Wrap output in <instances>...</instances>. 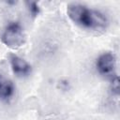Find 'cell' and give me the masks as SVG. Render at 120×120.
<instances>
[{
  "label": "cell",
  "instance_id": "1",
  "mask_svg": "<svg viewBox=\"0 0 120 120\" xmlns=\"http://www.w3.org/2000/svg\"><path fill=\"white\" fill-rule=\"evenodd\" d=\"M67 13L74 23L86 29L103 30L106 29L109 24V20L104 13L97 9L89 8L82 4L72 3L68 5Z\"/></svg>",
  "mask_w": 120,
  "mask_h": 120
},
{
  "label": "cell",
  "instance_id": "2",
  "mask_svg": "<svg viewBox=\"0 0 120 120\" xmlns=\"http://www.w3.org/2000/svg\"><path fill=\"white\" fill-rule=\"evenodd\" d=\"M2 42L8 48L17 49L22 46L26 40V35L23 27L18 22L8 23L1 36Z\"/></svg>",
  "mask_w": 120,
  "mask_h": 120
},
{
  "label": "cell",
  "instance_id": "3",
  "mask_svg": "<svg viewBox=\"0 0 120 120\" xmlns=\"http://www.w3.org/2000/svg\"><path fill=\"white\" fill-rule=\"evenodd\" d=\"M96 68L98 73L102 76H114L116 68L115 54L111 52L101 53L96 61Z\"/></svg>",
  "mask_w": 120,
  "mask_h": 120
},
{
  "label": "cell",
  "instance_id": "4",
  "mask_svg": "<svg viewBox=\"0 0 120 120\" xmlns=\"http://www.w3.org/2000/svg\"><path fill=\"white\" fill-rule=\"evenodd\" d=\"M9 62L11 66V69L13 73L18 77H27L32 72L31 65L17 54H10L9 55Z\"/></svg>",
  "mask_w": 120,
  "mask_h": 120
},
{
  "label": "cell",
  "instance_id": "5",
  "mask_svg": "<svg viewBox=\"0 0 120 120\" xmlns=\"http://www.w3.org/2000/svg\"><path fill=\"white\" fill-rule=\"evenodd\" d=\"M15 92V86L13 82L6 78L4 75L0 74V99L8 100L10 99Z\"/></svg>",
  "mask_w": 120,
  "mask_h": 120
},
{
  "label": "cell",
  "instance_id": "6",
  "mask_svg": "<svg viewBox=\"0 0 120 120\" xmlns=\"http://www.w3.org/2000/svg\"><path fill=\"white\" fill-rule=\"evenodd\" d=\"M26 4V7H27V9L29 11V14L32 16V17H37L38 16L39 12H40V8H39V5L37 3V2H25Z\"/></svg>",
  "mask_w": 120,
  "mask_h": 120
},
{
  "label": "cell",
  "instance_id": "7",
  "mask_svg": "<svg viewBox=\"0 0 120 120\" xmlns=\"http://www.w3.org/2000/svg\"><path fill=\"white\" fill-rule=\"evenodd\" d=\"M110 88H111V91L113 95L118 96V94H119V80H118V77L116 75L112 77Z\"/></svg>",
  "mask_w": 120,
  "mask_h": 120
}]
</instances>
